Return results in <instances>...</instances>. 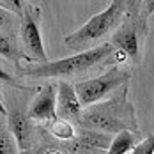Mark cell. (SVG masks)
<instances>
[{"label":"cell","instance_id":"1","mask_svg":"<svg viewBox=\"0 0 154 154\" xmlns=\"http://www.w3.org/2000/svg\"><path fill=\"white\" fill-rule=\"evenodd\" d=\"M128 89L129 83L117 89L108 99L85 108L78 121L80 128H87L108 135H117L121 131L138 133L137 112L128 97Z\"/></svg>","mask_w":154,"mask_h":154},{"label":"cell","instance_id":"2","mask_svg":"<svg viewBox=\"0 0 154 154\" xmlns=\"http://www.w3.org/2000/svg\"><path fill=\"white\" fill-rule=\"evenodd\" d=\"M108 59H113L115 62L126 60V55L117 51L110 43H103L99 46L82 51V53H75L71 57L66 59H59V60H48L45 64H34V66H27L21 69L23 76L30 78H59V76H71V75H78L83 71H89L91 67H96L99 64H103Z\"/></svg>","mask_w":154,"mask_h":154},{"label":"cell","instance_id":"3","mask_svg":"<svg viewBox=\"0 0 154 154\" xmlns=\"http://www.w3.org/2000/svg\"><path fill=\"white\" fill-rule=\"evenodd\" d=\"M126 16V4L122 0H113L106 9L94 14L87 23H83L78 30L64 37V45L73 51H87L99 46V43L119 29Z\"/></svg>","mask_w":154,"mask_h":154},{"label":"cell","instance_id":"4","mask_svg":"<svg viewBox=\"0 0 154 154\" xmlns=\"http://www.w3.org/2000/svg\"><path fill=\"white\" fill-rule=\"evenodd\" d=\"M126 4V16L119 29L112 34L110 45L131 59L135 64L142 60V45L147 35V18L140 13V2H124Z\"/></svg>","mask_w":154,"mask_h":154},{"label":"cell","instance_id":"5","mask_svg":"<svg viewBox=\"0 0 154 154\" xmlns=\"http://www.w3.org/2000/svg\"><path fill=\"white\" fill-rule=\"evenodd\" d=\"M131 80V73L121 69L119 66H112L108 71H105L99 76L89 78L83 82H78L75 85L76 96L82 103V106H92L96 103L105 101L110 97V94H113L117 89H121L122 85H128Z\"/></svg>","mask_w":154,"mask_h":154},{"label":"cell","instance_id":"6","mask_svg":"<svg viewBox=\"0 0 154 154\" xmlns=\"http://www.w3.org/2000/svg\"><path fill=\"white\" fill-rule=\"evenodd\" d=\"M20 37L27 51L29 60L35 64L48 62L43 35H41V7L35 4H25L20 18Z\"/></svg>","mask_w":154,"mask_h":154},{"label":"cell","instance_id":"7","mask_svg":"<svg viewBox=\"0 0 154 154\" xmlns=\"http://www.w3.org/2000/svg\"><path fill=\"white\" fill-rule=\"evenodd\" d=\"M27 115L32 122L48 126L57 121V87L48 83L34 96L27 108Z\"/></svg>","mask_w":154,"mask_h":154},{"label":"cell","instance_id":"8","mask_svg":"<svg viewBox=\"0 0 154 154\" xmlns=\"http://www.w3.org/2000/svg\"><path fill=\"white\" fill-rule=\"evenodd\" d=\"M7 128L14 138L18 149L23 152V151H29L34 147V137H35V129H34V124L29 119L27 112H23L21 106H13L7 110Z\"/></svg>","mask_w":154,"mask_h":154},{"label":"cell","instance_id":"9","mask_svg":"<svg viewBox=\"0 0 154 154\" xmlns=\"http://www.w3.org/2000/svg\"><path fill=\"white\" fill-rule=\"evenodd\" d=\"M110 142H112V135H108V133L80 128V129H76L73 140L66 142V147L73 154H96L97 151L106 152Z\"/></svg>","mask_w":154,"mask_h":154},{"label":"cell","instance_id":"10","mask_svg":"<svg viewBox=\"0 0 154 154\" xmlns=\"http://www.w3.org/2000/svg\"><path fill=\"white\" fill-rule=\"evenodd\" d=\"M83 106L80 103L73 83L60 82L57 85V117L67 122H78L82 117Z\"/></svg>","mask_w":154,"mask_h":154},{"label":"cell","instance_id":"11","mask_svg":"<svg viewBox=\"0 0 154 154\" xmlns=\"http://www.w3.org/2000/svg\"><path fill=\"white\" fill-rule=\"evenodd\" d=\"M0 55L9 62H13L16 67H21V60H29L27 55L20 50L14 35L5 32H0Z\"/></svg>","mask_w":154,"mask_h":154},{"label":"cell","instance_id":"12","mask_svg":"<svg viewBox=\"0 0 154 154\" xmlns=\"http://www.w3.org/2000/svg\"><path fill=\"white\" fill-rule=\"evenodd\" d=\"M138 142V133L135 131H121L112 137V142L108 145L105 154H129Z\"/></svg>","mask_w":154,"mask_h":154},{"label":"cell","instance_id":"13","mask_svg":"<svg viewBox=\"0 0 154 154\" xmlns=\"http://www.w3.org/2000/svg\"><path fill=\"white\" fill-rule=\"evenodd\" d=\"M48 131L51 133V137H55V138H59V140H64V142L73 140L75 133H76V129H75L73 124L67 122V121H62V119H57L51 124H48Z\"/></svg>","mask_w":154,"mask_h":154},{"label":"cell","instance_id":"14","mask_svg":"<svg viewBox=\"0 0 154 154\" xmlns=\"http://www.w3.org/2000/svg\"><path fill=\"white\" fill-rule=\"evenodd\" d=\"M18 151L20 149L16 145L7 124H4L0 121V154H20Z\"/></svg>","mask_w":154,"mask_h":154},{"label":"cell","instance_id":"15","mask_svg":"<svg viewBox=\"0 0 154 154\" xmlns=\"http://www.w3.org/2000/svg\"><path fill=\"white\" fill-rule=\"evenodd\" d=\"M18 27H20V18L0 5V32H5V34L13 35V32Z\"/></svg>","mask_w":154,"mask_h":154},{"label":"cell","instance_id":"16","mask_svg":"<svg viewBox=\"0 0 154 154\" xmlns=\"http://www.w3.org/2000/svg\"><path fill=\"white\" fill-rule=\"evenodd\" d=\"M129 154H154V133L147 135L145 138L137 142V145L133 147V151Z\"/></svg>","mask_w":154,"mask_h":154},{"label":"cell","instance_id":"17","mask_svg":"<svg viewBox=\"0 0 154 154\" xmlns=\"http://www.w3.org/2000/svg\"><path fill=\"white\" fill-rule=\"evenodd\" d=\"M0 82H2V83H7L9 87H14V89H23V85H21L9 71H5L4 67H0Z\"/></svg>","mask_w":154,"mask_h":154},{"label":"cell","instance_id":"18","mask_svg":"<svg viewBox=\"0 0 154 154\" xmlns=\"http://www.w3.org/2000/svg\"><path fill=\"white\" fill-rule=\"evenodd\" d=\"M140 13L143 18L154 14V0H140Z\"/></svg>","mask_w":154,"mask_h":154},{"label":"cell","instance_id":"19","mask_svg":"<svg viewBox=\"0 0 154 154\" xmlns=\"http://www.w3.org/2000/svg\"><path fill=\"white\" fill-rule=\"evenodd\" d=\"M21 154H45V149H29V151H23Z\"/></svg>","mask_w":154,"mask_h":154},{"label":"cell","instance_id":"20","mask_svg":"<svg viewBox=\"0 0 154 154\" xmlns=\"http://www.w3.org/2000/svg\"><path fill=\"white\" fill-rule=\"evenodd\" d=\"M7 115V108L4 106V103L0 101V117H5Z\"/></svg>","mask_w":154,"mask_h":154},{"label":"cell","instance_id":"21","mask_svg":"<svg viewBox=\"0 0 154 154\" xmlns=\"http://www.w3.org/2000/svg\"><path fill=\"white\" fill-rule=\"evenodd\" d=\"M45 154H60L59 151H53V149H50V151H45Z\"/></svg>","mask_w":154,"mask_h":154}]
</instances>
